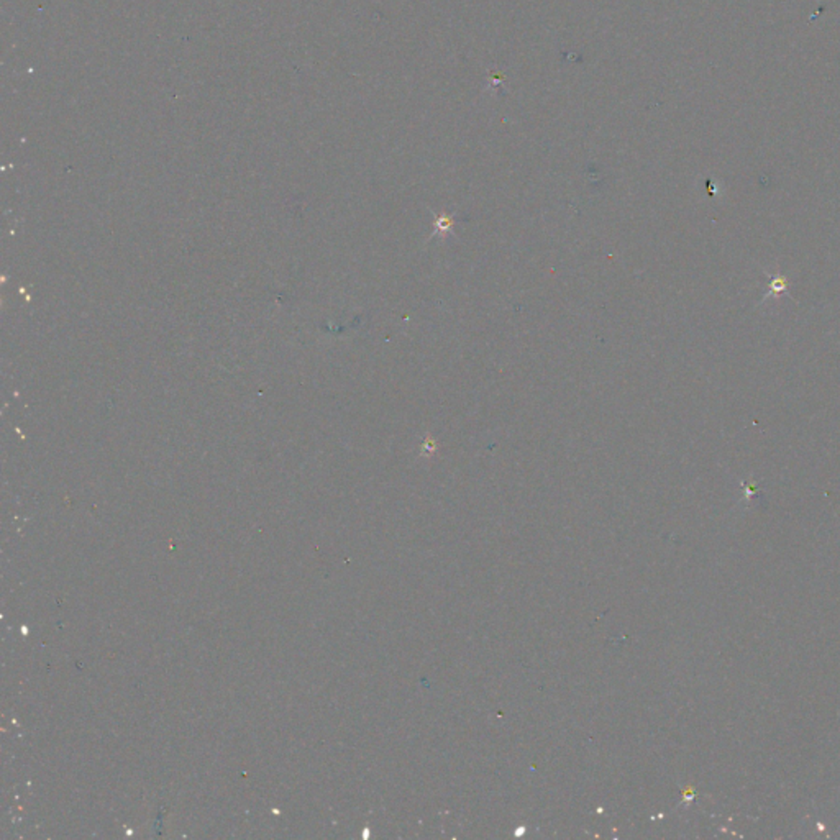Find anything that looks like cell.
<instances>
[{"mask_svg":"<svg viewBox=\"0 0 840 840\" xmlns=\"http://www.w3.org/2000/svg\"><path fill=\"white\" fill-rule=\"evenodd\" d=\"M455 215H447V213H440V215H435V224H434V233L430 235V238L437 237L440 235L442 238H445L448 233H452L453 225H455Z\"/></svg>","mask_w":840,"mask_h":840,"instance_id":"cell-1","label":"cell"}]
</instances>
